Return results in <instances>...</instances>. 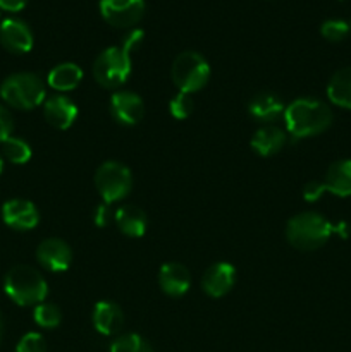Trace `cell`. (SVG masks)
Segmentation results:
<instances>
[{
    "instance_id": "ffe728a7",
    "label": "cell",
    "mask_w": 351,
    "mask_h": 352,
    "mask_svg": "<svg viewBox=\"0 0 351 352\" xmlns=\"http://www.w3.org/2000/svg\"><path fill=\"white\" fill-rule=\"evenodd\" d=\"M248 110H250L251 117H255L260 122H272L281 113H284V102L275 93L262 91L251 98Z\"/></svg>"
},
{
    "instance_id": "484cf974",
    "label": "cell",
    "mask_w": 351,
    "mask_h": 352,
    "mask_svg": "<svg viewBox=\"0 0 351 352\" xmlns=\"http://www.w3.org/2000/svg\"><path fill=\"white\" fill-rule=\"evenodd\" d=\"M351 24H348L343 19H327L320 26V34L330 43H339L350 34Z\"/></svg>"
},
{
    "instance_id": "e0dca14e",
    "label": "cell",
    "mask_w": 351,
    "mask_h": 352,
    "mask_svg": "<svg viewBox=\"0 0 351 352\" xmlns=\"http://www.w3.org/2000/svg\"><path fill=\"white\" fill-rule=\"evenodd\" d=\"M323 188L326 192H330L339 198L351 196V160H337L329 165L323 177Z\"/></svg>"
},
{
    "instance_id": "2e32d148",
    "label": "cell",
    "mask_w": 351,
    "mask_h": 352,
    "mask_svg": "<svg viewBox=\"0 0 351 352\" xmlns=\"http://www.w3.org/2000/svg\"><path fill=\"white\" fill-rule=\"evenodd\" d=\"M124 315L114 301H98L93 308V325L102 336H116L123 329Z\"/></svg>"
},
{
    "instance_id": "3957f363",
    "label": "cell",
    "mask_w": 351,
    "mask_h": 352,
    "mask_svg": "<svg viewBox=\"0 0 351 352\" xmlns=\"http://www.w3.org/2000/svg\"><path fill=\"white\" fill-rule=\"evenodd\" d=\"M3 291L17 306H38L47 299L48 284L33 267L16 265L6 274Z\"/></svg>"
},
{
    "instance_id": "83f0119b",
    "label": "cell",
    "mask_w": 351,
    "mask_h": 352,
    "mask_svg": "<svg viewBox=\"0 0 351 352\" xmlns=\"http://www.w3.org/2000/svg\"><path fill=\"white\" fill-rule=\"evenodd\" d=\"M16 352H47V340L38 332H30L21 337Z\"/></svg>"
},
{
    "instance_id": "8fae6325",
    "label": "cell",
    "mask_w": 351,
    "mask_h": 352,
    "mask_svg": "<svg viewBox=\"0 0 351 352\" xmlns=\"http://www.w3.org/2000/svg\"><path fill=\"white\" fill-rule=\"evenodd\" d=\"M2 220L7 227L14 230H31L40 222V213L36 206L28 199L14 198L3 203L2 206Z\"/></svg>"
},
{
    "instance_id": "5bb4252c",
    "label": "cell",
    "mask_w": 351,
    "mask_h": 352,
    "mask_svg": "<svg viewBox=\"0 0 351 352\" xmlns=\"http://www.w3.org/2000/svg\"><path fill=\"white\" fill-rule=\"evenodd\" d=\"M234 280H236V270L233 265L220 261V263L212 265L203 274L202 289L210 298H224L233 289Z\"/></svg>"
},
{
    "instance_id": "7a4b0ae2",
    "label": "cell",
    "mask_w": 351,
    "mask_h": 352,
    "mask_svg": "<svg viewBox=\"0 0 351 352\" xmlns=\"http://www.w3.org/2000/svg\"><path fill=\"white\" fill-rule=\"evenodd\" d=\"M332 110L315 98H298L284 109L286 129L296 140L317 136L332 124Z\"/></svg>"
},
{
    "instance_id": "5b68a950",
    "label": "cell",
    "mask_w": 351,
    "mask_h": 352,
    "mask_svg": "<svg viewBox=\"0 0 351 352\" xmlns=\"http://www.w3.org/2000/svg\"><path fill=\"white\" fill-rule=\"evenodd\" d=\"M0 96L9 107L17 110H33L45 102L47 88L33 72H16L3 79Z\"/></svg>"
},
{
    "instance_id": "ba28073f",
    "label": "cell",
    "mask_w": 351,
    "mask_h": 352,
    "mask_svg": "<svg viewBox=\"0 0 351 352\" xmlns=\"http://www.w3.org/2000/svg\"><path fill=\"white\" fill-rule=\"evenodd\" d=\"M145 0H100V14L116 28H133L143 19Z\"/></svg>"
},
{
    "instance_id": "f546056e",
    "label": "cell",
    "mask_w": 351,
    "mask_h": 352,
    "mask_svg": "<svg viewBox=\"0 0 351 352\" xmlns=\"http://www.w3.org/2000/svg\"><path fill=\"white\" fill-rule=\"evenodd\" d=\"M323 195H326V188H323V182L320 181H310L306 182L305 188H303V198L310 203L317 201V199L322 198Z\"/></svg>"
},
{
    "instance_id": "1f68e13d",
    "label": "cell",
    "mask_w": 351,
    "mask_h": 352,
    "mask_svg": "<svg viewBox=\"0 0 351 352\" xmlns=\"http://www.w3.org/2000/svg\"><path fill=\"white\" fill-rule=\"evenodd\" d=\"M30 0H0V9L7 12H19L28 6Z\"/></svg>"
},
{
    "instance_id": "4316f807",
    "label": "cell",
    "mask_w": 351,
    "mask_h": 352,
    "mask_svg": "<svg viewBox=\"0 0 351 352\" xmlns=\"http://www.w3.org/2000/svg\"><path fill=\"white\" fill-rule=\"evenodd\" d=\"M193 109H195V102H193L191 95L189 93H182L179 91L174 98L171 100L169 103V112L174 119H188L189 116L193 113Z\"/></svg>"
},
{
    "instance_id": "d6986e66",
    "label": "cell",
    "mask_w": 351,
    "mask_h": 352,
    "mask_svg": "<svg viewBox=\"0 0 351 352\" xmlns=\"http://www.w3.org/2000/svg\"><path fill=\"white\" fill-rule=\"evenodd\" d=\"M114 220H116L117 227L120 232L127 237H141L147 232L148 219L147 213L134 205H124L114 213Z\"/></svg>"
},
{
    "instance_id": "e575fe53",
    "label": "cell",
    "mask_w": 351,
    "mask_h": 352,
    "mask_svg": "<svg viewBox=\"0 0 351 352\" xmlns=\"http://www.w3.org/2000/svg\"><path fill=\"white\" fill-rule=\"evenodd\" d=\"M2 172H3V157L0 155V174H2Z\"/></svg>"
},
{
    "instance_id": "277c9868",
    "label": "cell",
    "mask_w": 351,
    "mask_h": 352,
    "mask_svg": "<svg viewBox=\"0 0 351 352\" xmlns=\"http://www.w3.org/2000/svg\"><path fill=\"white\" fill-rule=\"evenodd\" d=\"M332 236V223L317 212H303L286 226V237L295 250L315 251Z\"/></svg>"
},
{
    "instance_id": "30bf717a",
    "label": "cell",
    "mask_w": 351,
    "mask_h": 352,
    "mask_svg": "<svg viewBox=\"0 0 351 352\" xmlns=\"http://www.w3.org/2000/svg\"><path fill=\"white\" fill-rule=\"evenodd\" d=\"M36 260L45 270L58 274L71 267L72 251L65 241L58 239V237H48V239L41 241L38 246Z\"/></svg>"
},
{
    "instance_id": "44dd1931",
    "label": "cell",
    "mask_w": 351,
    "mask_h": 352,
    "mask_svg": "<svg viewBox=\"0 0 351 352\" xmlns=\"http://www.w3.org/2000/svg\"><path fill=\"white\" fill-rule=\"evenodd\" d=\"M83 79V71L79 65L72 64V62H64L58 64L48 72L47 82L50 88L55 91H72L79 86Z\"/></svg>"
},
{
    "instance_id": "603a6c76",
    "label": "cell",
    "mask_w": 351,
    "mask_h": 352,
    "mask_svg": "<svg viewBox=\"0 0 351 352\" xmlns=\"http://www.w3.org/2000/svg\"><path fill=\"white\" fill-rule=\"evenodd\" d=\"M31 155V146L28 141L21 140V138L16 136H10L9 140H6L2 143V157L6 160H9L10 164H16V165H24L30 162Z\"/></svg>"
},
{
    "instance_id": "6da1fadb",
    "label": "cell",
    "mask_w": 351,
    "mask_h": 352,
    "mask_svg": "<svg viewBox=\"0 0 351 352\" xmlns=\"http://www.w3.org/2000/svg\"><path fill=\"white\" fill-rule=\"evenodd\" d=\"M145 33L141 30H131L116 47H109L93 62V76L103 88H119L129 79L133 54L143 43Z\"/></svg>"
},
{
    "instance_id": "4dcf8cb0",
    "label": "cell",
    "mask_w": 351,
    "mask_h": 352,
    "mask_svg": "<svg viewBox=\"0 0 351 352\" xmlns=\"http://www.w3.org/2000/svg\"><path fill=\"white\" fill-rule=\"evenodd\" d=\"M93 222H95L96 227H107L110 222V208L107 203H100L95 208V213H93Z\"/></svg>"
},
{
    "instance_id": "d4e9b609",
    "label": "cell",
    "mask_w": 351,
    "mask_h": 352,
    "mask_svg": "<svg viewBox=\"0 0 351 352\" xmlns=\"http://www.w3.org/2000/svg\"><path fill=\"white\" fill-rule=\"evenodd\" d=\"M110 352H153V347L138 333H124L114 340Z\"/></svg>"
},
{
    "instance_id": "52a82bcc",
    "label": "cell",
    "mask_w": 351,
    "mask_h": 352,
    "mask_svg": "<svg viewBox=\"0 0 351 352\" xmlns=\"http://www.w3.org/2000/svg\"><path fill=\"white\" fill-rule=\"evenodd\" d=\"M95 188L102 201L110 205L129 195L133 188V175L126 165L119 162H105L95 174Z\"/></svg>"
},
{
    "instance_id": "7402d4cb",
    "label": "cell",
    "mask_w": 351,
    "mask_h": 352,
    "mask_svg": "<svg viewBox=\"0 0 351 352\" xmlns=\"http://www.w3.org/2000/svg\"><path fill=\"white\" fill-rule=\"evenodd\" d=\"M327 96L334 105L351 110V65L334 72L327 85Z\"/></svg>"
},
{
    "instance_id": "f1b7e54d",
    "label": "cell",
    "mask_w": 351,
    "mask_h": 352,
    "mask_svg": "<svg viewBox=\"0 0 351 352\" xmlns=\"http://www.w3.org/2000/svg\"><path fill=\"white\" fill-rule=\"evenodd\" d=\"M12 129H14L12 116H10V112L6 109V107L0 105V144L12 136Z\"/></svg>"
},
{
    "instance_id": "9a60e30c",
    "label": "cell",
    "mask_w": 351,
    "mask_h": 352,
    "mask_svg": "<svg viewBox=\"0 0 351 352\" xmlns=\"http://www.w3.org/2000/svg\"><path fill=\"white\" fill-rule=\"evenodd\" d=\"M158 285L171 298L184 296L191 285L188 268L181 263H176V261L162 265L160 272H158Z\"/></svg>"
},
{
    "instance_id": "836d02e7",
    "label": "cell",
    "mask_w": 351,
    "mask_h": 352,
    "mask_svg": "<svg viewBox=\"0 0 351 352\" xmlns=\"http://www.w3.org/2000/svg\"><path fill=\"white\" fill-rule=\"evenodd\" d=\"M2 337H3V320H2V315H0V342H2Z\"/></svg>"
},
{
    "instance_id": "7c38bea8",
    "label": "cell",
    "mask_w": 351,
    "mask_h": 352,
    "mask_svg": "<svg viewBox=\"0 0 351 352\" xmlns=\"http://www.w3.org/2000/svg\"><path fill=\"white\" fill-rule=\"evenodd\" d=\"M110 113L123 126H136L145 117V103L133 91H116L110 98Z\"/></svg>"
},
{
    "instance_id": "ac0fdd59",
    "label": "cell",
    "mask_w": 351,
    "mask_h": 352,
    "mask_svg": "<svg viewBox=\"0 0 351 352\" xmlns=\"http://www.w3.org/2000/svg\"><path fill=\"white\" fill-rule=\"evenodd\" d=\"M286 141H288V136L281 127L267 124L253 134L251 148H253L255 153L262 155V157H272L284 148Z\"/></svg>"
},
{
    "instance_id": "8992f818",
    "label": "cell",
    "mask_w": 351,
    "mask_h": 352,
    "mask_svg": "<svg viewBox=\"0 0 351 352\" xmlns=\"http://www.w3.org/2000/svg\"><path fill=\"white\" fill-rule=\"evenodd\" d=\"M172 81L182 93H196L209 82L210 65L202 54L193 50L181 52L172 62Z\"/></svg>"
},
{
    "instance_id": "d6a6232c",
    "label": "cell",
    "mask_w": 351,
    "mask_h": 352,
    "mask_svg": "<svg viewBox=\"0 0 351 352\" xmlns=\"http://www.w3.org/2000/svg\"><path fill=\"white\" fill-rule=\"evenodd\" d=\"M332 234H337L339 237H343V239H348V236H350V226H348L346 222H337L332 226Z\"/></svg>"
},
{
    "instance_id": "cb8c5ba5",
    "label": "cell",
    "mask_w": 351,
    "mask_h": 352,
    "mask_svg": "<svg viewBox=\"0 0 351 352\" xmlns=\"http://www.w3.org/2000/svg\"><path fill=\"white\" fill-rule=\"evenodd\" d=\"M33 320L38 327L41 329H57L62 322V311L57 305L54 302H41V305L34 306Z\"/></svg>"
},
{
    "instance_id": "9c48e42d",
    "label": "cell",
    "mask_w": 351,
    "mask_h": 352,
    "mask_svg": "<svg viewBox=\"0 0 351 352\" xmlns=\"http://www.w3.org/2000/svg\"><path fill=\"white\" fill-rule=\"evenodd\" d=\"M0 45L10 54H28L33 48V33L23 19L7 17L0 21Z\"/></svg>"
},
{
    "instance_id": "4fadbf2b",
    "label": "cell",
    "mask_w": 351,
    "mask_h": 352,
    "mask_svg": "<svg viewBox=\"0 0 351 352\" xmlns=\"http://www.w3.org/2000/svg\"><path fill=\"white\" fill-rule=\"evenodd\" d=\"M43 116L55 129H69L78 117V107L65 95H52L43 102Z\"/></svg>"
}]
</instances>
